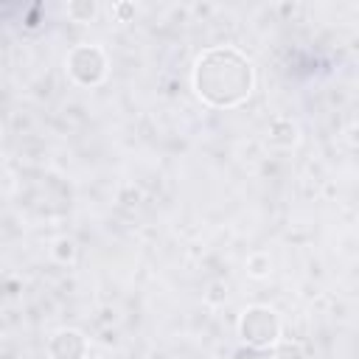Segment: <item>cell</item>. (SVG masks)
<instances>
[{
	"label": "cell",
	"mask_w": 359,
	"mask_h": 359,
	"mask_svg": "<svg viewBox=\"0 0 359 359\" xmlns=\"http://www.w3.org/2000/svg\"><path fill=\"white\" fill-rule=\"evenodd\" d=\"M275 359H306V348L294 339H278V348H275Z\"/></svg>",
	"instance_id": "cell-5"
},
{
	"label": "cell",
	"mask_w": 359,
	"mask_h": 359,
	"mask_svg": "<svg viewBox=\"0 0 359 359\" xmlns=\"http://www.w3.org/2000/svg\"><path fill=\"white\" fill-rule=\"evenodd\" d=\"M67 73L76 84L93 87L107 76V56L98 45H79L67 56Z\"/></svg>",
	"instance_id": "cell-3"
},
{
	"label": "cell",
	"mask_w": 359,
	"mask_h": 359,
	"mask_svg": "<svg viewBox=\"0 0 359 359\" xmlns=\"http://www.w3.org/2000/svg\"><path fill=\"white\" fill-rule=\"evenodd\" d=\"M238 337L252 348H269L280 339V317L269 306H250L238 317Z\"/></svg>",
	"instance_id": "cell-2"
},
{
	"label": "cell",
	"mask_w": 359,
	"mask_h": 359,
	"mask_svg": "<svg viewBox=\"0 0 359 359\" xmlns=\"http://www.w3.org/2000/svg\"><path fill=\"white\" fill-rule=\"evenodd\" d=\"M87 339L79 331H56L50 339V356L53 359H84Z\"/></svg>",
	"instance_id": "cell-4"
},
{
	"label": "cell",
	"mask_w": 359,
	"mask_h": 359,
	"mask_svg": "<svg viewBox=\"0 0 359 359\" xmlns=\"http://www.w3.org/2000/svg\"><path fill=\"white\" fill-rule=\"evenodd\" d=\"M247 266H250V272H252L255 278H261V275H266V269H269V258H266V255H252V258L247 261Z\"/></svg>",
	"instance_id": "cell-6"
},
{
	"label": "cell",
	"mask_w": 359,
	"mask_h": 359,
	"mask_svg": "<svg viewBox=\"0 0 359 359\" xmlns=\"http://www.w3.org/2000/svg\"><path fill=\"white\" fill-rule=\"evenodd\" d=\"M252 65L236 48H208L194 65L196 95L210 107H238L252 93Z\"/></svg>",
	"instance_id": "cell-1"
}]
</instances>
